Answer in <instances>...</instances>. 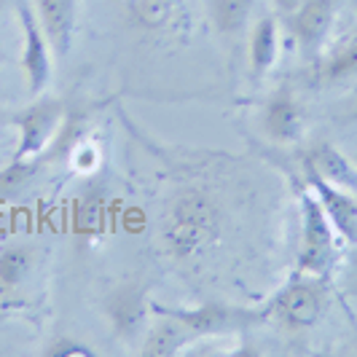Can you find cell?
<instances>
[{
    "mask_svg": "<svg viewBox=\"0 0 357 357\" xmlns=\"http://www.w3.org/2000/svg\"><path fill=\"white\" fill-rule=\"evenodd\" d=\"M126 27L137 36L183 46L194 36L191 0H113Z\"/></svg>",
    "mask_w": 357,
    "mask_h": 357,
    "instance_id": "4",
    "label": "cell"
},
{
    "mask_svg": "<svg viewBox=\"0 0 357 357\" xmlns=\"http://www.w3.org/2000/svg\"><path fill=\"white\" fill-rule=\"evenodd\" d=\"M68 110L59 100H36L33 105L3 113L0 121L14 126L19 135L17 148H14V161H46L52 151L54 140L62 129Z\"/></svg>",
    "mask_w": 357,
    "mask_h": 357,
    "instance_id": "5",
    "label": "cell"
},
{
    "mask_svg": "<svg viewBox=\"0 0 357 357\" xmlns=\"http://www.w3.org/2000/svg\"><path fill=\"white\" fill-rule=\"evenodd\" d=\"M62 159L70 164V169L75 175H81V178H94V175L100 172V167H102V151H100V143L91 140V135L86 132L81 140H75V143L68 148V153H65Z\"/></svg>",
    "mask_w": 357,
    "mask_h": 357,
    "instance_id": "20",
    "label": "cell"
},
{
    "mask_svg": "<svg viewBox=\"0 0 357 357\" xmlns=\"http://www.w3.org/2000/svg\"><path fill=\"white\" fill-rule=\"evenodd\" d=\"M105 320L119 341H137L148 328L151 298L148 287L140 282H121L105 296Z\"/></svg>",
    "mask_w": 357,
    "mask_h": 357,
    "instance_id": "8",
    "label": "cell"
},
{
    "mask_svg": "<svg viewBox=\"0 0 357 357\" xmlns=\"http://www.w3.org/2000/svg\"><path fill=\"white\" fill-rule=\"evenodd\" d=\"M46 357H94V349L73 336H56L43 347Z\"/></svg>",
    "mask_w": 357,
    "mask_h": 357,
    "instance_id": "22",
    "label": "cell"
},
{
    "mask_svg": "<svg viewBox=\"0 0 357 357\" xmlns=\"http://www.w3.org/2000/svg\"><path fill=\"white\" fill-rule=\"evenodd\" d=\"M110 218H113V204L102 183H89L73 199L70 226L73 234L81 236L84 242H100L110 229Z\"/></svg>",
    "mask_w": 357,
    "mask_h": 357,
    "instance_id": "10",
    "label": "cell"
},
{
    "mask_svg": "<svg viewBox=\"0 0 357 357\" xmlns=\"http://www.w3.org/2000/svg\"><path fill=\"white\" fill-rule=\"evenodd\" d=\"M341 0H304L287 19V30L304 59H314L328 43Z\"/></svg>",
    "mask_w": 357,
    "mask_h": 357,
    "instance_id": "9",
    "label": "cell"
},
{
    "mask_svg": "<svg viewBox=\"0 0 357 357\" xmlns=\"http://www.w3.org/2000/svg\"><path fill=\"white\" fill-rule=\"evenodd\" d=\"M43 161H8L3 169H0V199H11L17 197L22 188L30 185V180L38 175Z\"/></svg>",
    "mask_w": 357,
    "mask_h": 357,
    "instance_id": "21",
    "label": "cell"
},
{
    "mask_svg": "<svg viewBox=\"0 0 357 357\" xmlns=\"http://www.w3.org/2000/svg\"><path fill=\"white\" fill-rule=\"evenodd\" d=\"M17 17L22 27V75H24L27 91L38 97L52 84V43L40 27L30 0H17Z\"/></svg>",
    "mask_w": 357,
    "mask_h": 357,
    "instance_id": "7",
    "label": "cell"
},
{
    "mask_svg": "<svg viewBox=\"0 0 357 357\" xmlns=\"http://www.w3.org/2000/svg\"><path fill=\"white\" fill-rule=\"evenodd\" d=\"M355 8H357V0H355Z\"/></svg>",
    "mask_w": 357,
    "mask_h": 357,
    "instance_id": "25",
    "label": "cell"
},
{
    "mask_svg": "<svg viewBox=\"0 0 357 357\" xmlns=\"http://www.w3.org/2000/svg\"><path fill=\"white\" fill-rule=\"evenodd\" d=\"M56 56H68L78 33V0H30Z\"/></svg>",
    "mask_w": 357,
    "mask_h": 357,
    "instance_id": "13",
    "label": "cell"
},
{
    "mask_svg": "<svg viewBox=\"0 0 357 357\" xmlns=\"http://www.w3.org/2000/svg\"><path fill=\"white\" fill-rule=\"evenodd\" d=\"M36 268V252L27 245L0 248V301L14 298Z\"/></svg>",
    "mask_w": 357,
    "mask_h": 357,
    "instance_id": "16",
    "label": "cell"
},
{
    "mask_svg": "<svg viewBox=\"0 0 357 357\" xmlns=\"http://www.w3.org/2000/svg\"><path fill=\"white\" fill-rule=\"evenodd\" d=\"M226 215L220 202L204 188H183L169 199L161 215V245L178 264L197 261L213 250L223 236Z\"/></svg>",
    "mask_w": 357,
    "mask_h": 357,
    "instance_id": "1",
    "label": "cell"
},
{
    "mask_svg": "<svg viewBox=\"0 0 357 357\" xmlns=\"http://www.w3.org/2000/svg\"><path fill=\"white\" fill-rule=\"evenodd\" d=\"M255 0H210V17L215 30L226 40H236L248 30Z\"/></svg>",
    "mask_w": 357,
    "mask_h": 357,
    "instance_id": "18",
    "label": "cell"
},
{
    "mask_svg": "<svg viewBox=\"0 0 357 357\" xmlns=\"http://www.w3.org/2000/svg\"><path fill=\"white\" fill-rule=\"evenodd\" d=\"M304 183L314 191L317 202L328 215V220L333 223V229L339 231L344 245H357V194L344 191L339 185L322 180L314 172H304Z\"/></svg>",
    "mask_w": 357,
    "mask_h": 357,
    "instance_id": "11",
    "label": "cell"
},
{
    "mask_svg": "<svg viewBox=\"0 0 357 357\" xmlns=\"http://www.w3.org/2000/svg\"><path fill=\"white\" fill-rule=\"evenodd\" d=\"M328 309V287L320 277L296 274L258 309L261 322H271L290 333H304L322 320Z\"/></svg>",
    "mask_w": 357,
    "mask_h": 357,
    "instance_id": "3",
    "label": "cell"
},
{
    "mask_svg": "<svg viewBox=\"0 0 357 357\" xmlns=\"http://www.w3.org/2000/svg\"><path fill=\"white\" fill-rule=\"evenodd\" d=\"M261 126L268 140L280 145H293L304 137V110L290 89H277L261 110Z\"/></svg>",
    "mask_w": 357,
    "mask_h": 357,
    "instance_id": "12",
    "label": "cell"
},
{
    "mask_svg": "<svg viewBox=\"0 0 357 357\" xmlns=\"http://www.w3.org/2000/svg\"><path fill=\"white\" fill-rule=\"evenodd\" d=\"M280 56V22L277 17H261L252 24L250 40H248V62H250L252 78H264Z\"/></svg>",
    "mask_w": 357,
    "mask_h": 357,
    "instance_id": "15",
    "label": "cell"
},
{
    "mask_svg": "<svg viewBox=\"0 0 357 357\" xmlns=\"http://www.w3.org/2000/svg\"><path fill=\"white\" fill-rule=\"evenodd\" d=\"M151 314H156V322H153V328H151L148 336H145L143 355L145 357L180 355V349L188 347V341H191L188 331H185L175 317H169V314H164V312H153V309H151Z\"/></svg>",
    "mask_w": 357,
    "mask_h": 357,
    "instance_id": "17",
    "label": "cell"
},
{
    "mask_svg": "<svg viewBox=\"0 0 357 357\" xmlns=\"http://www.w3.org/2000/svg\"><path fill=\"white\" fill-rule=\"evenodd\" d=\"M301 3H304V0H274V6H277V14H280V17H290Z\"/></svg>",
    "mask_w": 357,
    "mask_h": 357,
    "instance_id": "23",
    "label": "cell"
},
{
    "mask_svg": "<svg viewBox=\"0 0 357 357\" xmlns=\"http://www.w3.org/2000/svg\"><path fill=\"white\" fill-rule=\"evenodd\" d=\"M325 84H341V81H355L357 78V33L344 38L333 54L325 59L320 70Z\"/></svg>",
    "mask_w": 357,
    "mask_h": 357,
    "instance_id": "19",
    "label": "cell"
},
{
    "mask_svg": "<svg viewBox=\"0 0 357 357\" xmlns=\"http://www.w3.org/2000/svg\"><path fill=\"white\" fill-rule=\"evenodd\" d=\"M8 3H11V0H0V14H3V8H6Z\"/></svg>",
    "mask_w": 357,
    "mask_h": 357,
    "instance_id": "24",
    "label": "cell"
},
{
    "mask_svg": "<svg viewBox=\"0 0 357 357\" xmlns=\"http://www.w3.org/2000/svg\"><path fill=\"white\" fill-rule=\"evenodd\" d=\"M304 169L320 175L322 180L339 185L344 191L357 194V167L341 151H336L333 145L320 143L317 148H312L309 156L304 159Z\"/></svg>",
    "mask_w": 357,
    "mask_h": 357,
    "instance_id": "14",
    "label": "cell"
},
{
    "mask_svg": "<svg viewBox=\"0 0 357 357\" xmlns=\"http://www.w3.org/2000/svg\"><path fill=\"white\" fill-rule=\"evenodd\" d=\"M298 220H301V229H298L296 274L328 280L339 264L344 242L306 183L298 185Z\"/></svg>",
    "mask_w": 357,
    "mask_h": 357,
    "instance_id": "2",
    "label": "cell"
},
{
    "mask_svg": "<svg viewBox=\"0 0 357 357\" xmlns=\"http://www.w3.org/2000/svg\"><path fill=\"white\" fill-rule=\"evenodd\" d=\"M151 309L175 317L188 331L191 341L242 333V331H250L252 325L261 322L258 309L220 304V301H210V304H199V306H161L151 301Z\"/></svg>",
    "mask_w": 357,
    "mask_h": 357,
    "instance_id": "6",
    "label": "cell"
}]
</instances>
